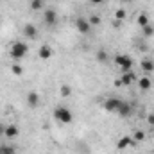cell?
Listing matches in <instances>:
<instances>
[{"label":"cell","instance_id":"7c38bea8","mask_svg":"<svg viewBox=\"0 0 154 154\" xmlns=\"http://www.w3.org/2000/svg\"><path fill=\"white\" fill-rule=\"evenodd\" d=\"M140 66H142V70H143L145 74H152L154 72V61L151 57H143L142 63H140Z\"/></svg>","mask_w":154,"mask_h":154},{"label":"cell","instance_id":"ffe728a7","mask_svg":"<svg viewBox=\"0 0 154 154\" xmlns=\"http://www.w3.org/2000/svg\"><path fill=\"white\" fill-rule=\"evenodd\" d=\"M0 154H16V149L13 145H0Z\"/></svg>","mask_w":154,"mask_h":154},{"label":"cell","instance_id":"e0dca14e","mask_svg":"<svg viewBox=\"0 0 154 154\" xmlns=\"http://www.w3.org/2000/svg\"><path fill=\"white\" fill-rule=\"evenodd\" d=\"M136 22H138V25H140V27H145V25H149V23H151V22H149V16H147L145 13H142V14L136 18Z\"/></svg>","mask_w":154,"mask_h":154},{"label":"cell","instance_id":"ba28073f","mask_svg":"<svg viewBox=\"0 0 154 154\" xmlns=\"http://www.w3.org/2000/svg\"><path fill=\"white\" fill-rule=\"evenodd\" d=\"M23 34H25V38H29V39H38V27L34 23H27L23 27Z\"/></svg>","mask_w":154,"mask_h":154},{"label":"cell","instance_id":"44dd1931","mask_svg":"<svg viewBox=\"0 0 154 154\" xmlns=\"http://www.w3.org/2000/svg\"><path fill=\"white\" fill-rule=\"evenodd\" d=\"M59 93H61V97H68V95L72 93V88H70L68 84H61V88H59Z\"/></svg>","mask_w":154,"mask_h":154},{"label":"cell","instance_id":"6da1fadb","mask_svg":"<svg viewBox=\"0 0 154 154\" xmlns=\"http://www.w3.org/2000/svg\"><path fill=\"white\" fill-rule=\"evenodd\" d=\"M27 52H29V47H27L23 41H16V43H13V47H11V57H13L14 61L23 59V57L27 56Z\"/></svg>","mask_w":154,"mask_h":154},{"label":"cell","instance_id":"cb8c5ba5","mask_svg":"<svg viewBox=\"0 0 154 154\" xmlns=\"http://www.w3.org/2000/svg\"><path fill=\"white\" fill-rule=\"evenodd\" d=\"M115 16H116V20H124V18L127 16V14H125V9H116Z\"/></svg>","mask_w":154,"mask_h":154},{"label":"cell","instance_id":"9a60e30c","mask_svg":"<svg viewBox=\"0 0 154 154\" xmlns=\"http://www.w3.org/2000/svg\"><path fill=\"white\" fill-rule=\"evenodd\" d=\"M20 134V129H18V125H5V133H4V136L5 138H16Z\"/></svg>","mask_w":154,"mask_h":154},{"label":"cell","instance_id":"52a82bcc","mask_svg":"<svg viewBox=\"0 0 154 154\" xmlns=\"http://www.w3.org/2000/svg\"><path fill=\"white\" fill-rule=\"evenodd\" d=\"M27 106L31 108V109H36L39 106V95H38V91H29L27 93Z\"/></svg>","mask_w":154,"mask_h":154},{"label":"cell","instance_id":"4fadbf2b","mask_svg":"<svg viewBox=\"0 0 154 154\" xmlns=\"http://www.w3.org/2000/svg\"><path fill=\"white\" fill-rule=\"evenodd\" d=\"M38 56H39V59H43V61L50 59V57H52V48H50L48 45H41L39 50H38Z\"/></svg>","mask_w":154,"mask_h":154},{"label":"cell","instance_id":"8992f818","mask_svg":"<svg viewBox=\"0 0 154 154\" xmlns=\"http://www.w3.org/2000/svg\"><path fill=\"white\" fill-rule=\"evenodd\" d=\"M43 22H45L48 27L56 25V23H57V13H56L54 9H47V11L43 13Z\"/></svg>","mask_w":154,"mask_h":154},{"label":"cell","instance_id":"8fae6325","mask_svg":"<svg viewBox=\"0 0 154 154\" xmlns=\"http://www.w3.org/2000/svg\"><path fill=\"white\" fill-rule=\"evenodd\" d=\"M134 143V140L131 138V136H122L120 140H118V143H116V149H120V151H125L127 147H131Z\"/></svg>","mask_w":154,"mask_h":154},{"label":"cell","instance_id":"30bf717a","mask_svg":"<svg viewBox=\"0 0 154 154\" xmlns=\"http://www.w3.org/2000/svg\"><path fill=\"white\" fill-rule=\"evenodd\" d=\"M120 81H122V86H129V84H133V82L136 81V74H134L133 70L124 72V74H122V77H120Z\"/></svg>","mask_w":154,"mask_h":154},{"label":"cell","instance_id":"603a6c76","mask_svg":"<svg viewBox=\"0 0 154 154\" xmlns=\"http://www.w3.org/2000/svg\"><path fill=\"white\" fill-rule=\"evenodd\" d=\"M43 7V2L41 0H31V9L32 11H39Z\"/></svg>","mask_w":154,"mask_h":154},{"label":"cell","instance_id":"484cf974","mask_svg":"<svg viewBox=\"0 0 154 154\" xmlns=\"http://www.w3.org/2000/svg\"><path fill=\"white\" fill-rule=\"evenodd\" d=\"M4 133H5V125L0 124V136H4Z\"/></svg>","mask_w":154,"mask_h":154},{"label":"cell","instance_id":"d6986e66","mask_svg":"<svg viewBox=\"0 0 154 154\" xmlns=\"http://www.w3.org/2000/svg\"><path fill=\"white\" fill-rule=\"evenodd\" d=\"M142 32H143V36L145 38H151V36H154V25H145V27H142Z\"/></svg>","mask_w":154,"mask_h":154},{"label":"cell","instance_id":"f546056e","mask_svg":"<svg viewBox=\"0 0 154 154\" xmlns=\"http://www.w3.org/2000/svg\"><path fill=\"white\" fill-rule=\"evenodd\" d=\"M125 2H127V0H125Z\"/></svg>","mask_w":154,"mask_h":154},{"label":"cell","instance_id":"3957f363","mask_svg":"<svg viewBox=\"0 0 154 154\" xmlns=\"http://www.w3.org/2000/svg\"><path fill=\"white\" fill-rule=\"evenodd\" d=\"M115 63L116 66L122 70V72H129V70H133V65H134V61L131 59V56H127V54H118L115 57Z\"/></svg>","mask_w":154,"mask_h":154},{"label":"cell","instance_id":"277c9868","mask_svg":"<svg viewBox=\"0 0 154 154\" xmlns=\"http://www.w3.org/2000/svg\"><path fill=\"white\" fill-rule=\"evenodd\" d=\"M120 104H122V100H120V99L111 97V99H106V100H104L102 108H104L106 111H113V113H116V109L120 108Z\"/></svg>","mask_w":154,"mask_h":154},{"label":"cell","instance_id":"d4e9b609","mask_svg":"<svg viewBox=\"0 0 154 154\" xmlns=\"http://www.w3.org/2000/svg\"><path fill=\"white\" fill-rule=\"evenodd\" d=\"M88 22H90L91 25H99V23H100V18H99L97 14H93V16H90V18H88Z\"/></svg>","mask_w":154,"mask_h":154},{"label":"cell","instance_id":"ac0fdd59","mask_svg":"<svg viewBox=\"0 0 154 154\" xmlns=\"http://www.w3.org/2000/svg\"><path fill=\"white\" fill-rule=\"evenodd\" d=\"M133 140H134V142H143V140H145V131H142V129L134 131V133H133Z\"/></svg>","mask_w":154,"mask_h":154},{"label":"cell","instance_id":"4316f807","mask_svg":"<svg viewBox=\"0 0 154 154\" xmlns=\"http://www.w3.org/2000/svg\"><path fill=\"white\" fill-rule=\"evenodd\" d=\"M147 120H149V124H151V125H154V115H149V116H147Z\"/></svg>","mask_w":154,"mask_h":154},{"label":"cell","instance_id":"2e32d148","mask_svg":"<svg viewBox=\"0 0 154 154\" xmlns=\"http://www.w3.org/2000/svg\"><path fill=\"white\" fill-rule=\"evenodd\" d=\"M97 61L99 63H108V52H106V48H99L97 50Z\"/></svg>","mask_w":154,"mask_h":154},{"label":"cell","instance_id":"83f0119b","mask_svg":"<svg viewBox=\"0 0 154 154\" xmlns=\"http://www.w3.org/2000/svg\"><path fill=\"white\" fill-rule=\"evenodd\" d=\"M90 2H91V4H95V5H99V4H102L104 0H90Z\"/></svg>","mask_w":154,"mask_h":154},{"label":"cell","instance_id":"7a4b0ae2","mask_svg":"<svg viewBox=\"0 0 154 154\" xmlns=\"http://www.w3.org/2000/svg\"><path fill=\"white\" fill-rule=\"evenodd\" d=\"M54 118H56L57 122H61V124H70V122L74 120V115H72V111H70L68 108L57 106V108L54 109Z\"/></svg>","mask_w":154,"mask_h":154},{"label":"cell","instance_id":"5bb4252c","mask_svg":"<svg viewBox=\"0 0 154 154\" xmlns=\"http://www.w3.org/2000/svg\"><path fill=\"white\" fill-rule=\"evenodd\" d=\"M151 86H152V82H151V77H149V75L140 77V79H138V88H140L142 91H149V90H151Z\"/></svg>","mask_w":154,"mask_h":154},{"label":"cell","instance_id":"9c48e42d","mask_svg":"<svg viewBox=\"0 0 154 154\" xmlns=\"http://www.w3.org/2000/svg\"><path fill=\"white\" fill-rule=\"evenodd\" d=\"M133 113V106L129 104V102H125V100H122V104H120V108L116 109V115H120V116H129Z\"/></svg>","mask_w":154,"mask_h":154},{"label":"cell","instance_id":"7402d4cb","mask_svg":"<svg viewBox=\"0 0 154 154\" xmlns=\"http://www.w3.org/2000/svg\"><path fill=\"white\" fill-rule=\"evenodd\" d=\"M11 72H13L14 75H22V74H23V68H22V65H18V63H14V65L11 66Z\"/></svg>","mask_w":154,"mask_h":154},{"label":"cell","instance_id":"f1b7e54d","mask_svg":"<svg viewBox=\"0 0 154 154\" xmlns=\"http://www.w3.org/2000/svg\"><path fill=\"white\" fill-rule=\"evenodd\" d=\"M41 2H43V4H47V2H52V0H41Z\"/></svg>","mask_w":154,"mask_h":154},{"label":"cell","instance_id":"5b68a950","mask_svg":"<svg viewBox=\"0 0 154 154\" xmlns=\"http://www.w3.org/2000/svg\"><path fill=\"white\" fill-rule=\"evenodd\" d=\"M75 29L81 32V34H88L90 29H91V23H90L86 18H81V16H79V18L75 20Z\"/></svg>","mask_w":154,"mask_h":154}]
</instances>
